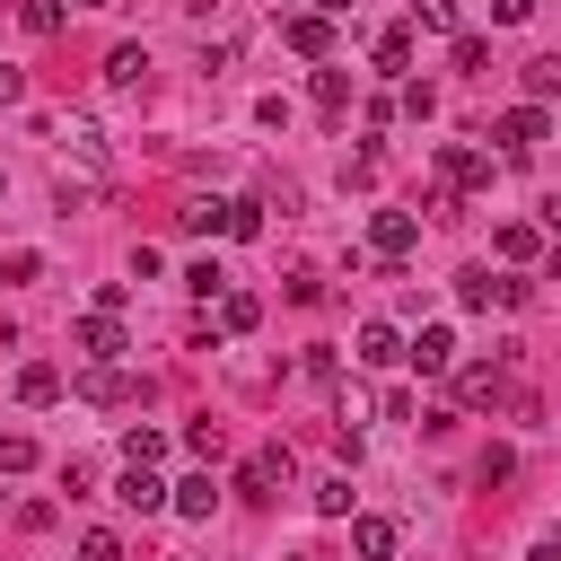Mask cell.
Instances as JSON below:
<instances>
[{"mask_svg": "<svg viewBox=\"0 0 561 561\" xmlns=\"http://www.w3.org/2000/svg\"><path fill=\"white\" fill-rule=\"evenodd\" d=\"M482 184H491V158L465 149V140H447L438 149V210H447V193H482Z\"/></svg>", "mask_w": 561, "mask_h": 561, "instance_id": "obj_1", "label": "cell"}, {"mask_svg": "<svg viewBox=\"0 0 561 561\" xmlns=\"http://www.w3.org/2000/svg\"><path fill=\"white\" fill-rule=\"evenodd\" d=\"M447 377H456V403H465V412H491V403L508 394V368H500V359H473V368H447Z\"/></svg>", "mask_w": 561, "mask_h": 561, "instance_id": "obj_2", "label": "cell"}, {"mask_svg": "<svg viewBox=\"0 0 561 561\" xmlns=\"http://www.w3.org/2000/svg\"><path fill=\"white\" fill-rule=\"evenodd\" d=\"M535 140H552V114H543V105H508V114H500V149L526 158Z\"/></svg>", "mask_w": 561, "mask_h": 561, "instance_id": "obj_3", "label": "cell"}, {"mask_svg": "<svg viewBox=\"0 0 561 561\" xmlns=\"http://www.w3.org/2000/svg\"><path fill=\"white\" fill-rule=\"evenodd\" d=\"M131 394H140V377H123L114 359H88L79 368V403H131Z\"/></svg>", "mask_w": 561, "mask_h": 561, "instance_id": "obj_4", "label": "cell"}, {"mask_svg": "<svg viewBox=\"0 0 561 561\" xmlns=\"http://www.w3.org/2000/svg\"><path fill=\"white\" fill-rule=\"evenodd\" d=\"M280 482H289V447H254V456H245V473H237V491H245V500H272Z\"/></svg>", "mask_w": 561, "mask_h": 561, "instance_id": "obj_5", "label": "cell"}, {"mask_svg": "<svg viewBox=\"0 0 561 561\" xmlns=\"http://www.w3.org/2000/svg\"><path fill=\"white\" fill-rule=\"evenodd\" d=\"M412 237H421V219H412V210H377V219H368V245H377L386 263H403V254H412Z\"/></svg>", "mask_w": 561, "mask_h": 561, "instance_id": "obj_6", "label": "cell"}, {"mask_svg": "<svg viewBox=\"0 0 561 561\" xmlns=\"http://www.w3.org/2000/svg\"><path fill=\"white\" fill-rule=\"evenodd\" d=\"M403 359H412L421 377H447V368H456V333H447V324H421V342H412Z\"/></svg>", "mask_w": 561, "mask_h": 561, "instance_id": "obj_7", "label": "cell"}, {"mask_svg": "<svg viewBox=\"0 0 561 561\" xmlns=\"http://www.w3.org/2000/svg\"><path fill=\"white\" fill-rule=\"evenodd\" d=\"M114 500H123V508H140V517H149V508H167V500H175V491H167V482H158V473H149V465H123V482H114Z\"/></svg>", "mask_w": 561, "mask_h": 561, "instance_id": "obj_8", "label": "cell"}, {"mask_svg": "<svg viewBox=\"0 0 561 561\" xmlns=\"http://www.w3.org/2000/svg\"><path fill=\"white\" fill-rule=\"evenodd\" d=\"M70 342H79V359H114V351H123V324L96 307V316H79V333H70Z\"/></svg>", "mask_w": 561, "mask_h": 561, "instance_id": "obj_9", "label": "cell"}, {"mask_svg": "<svg viewBox=\"0 0 561 561\" xmlns=\"http://www.w3.org/2000/svg\"><path fill=\"white\" fill-rule=\"evenodd\" d=\"M351 359H359V368H394V359H403V333H394V324H359V351H351Z\"/></svg>", "mask_w": 561, "mask_h": 561, "instance_id": "obj_10", "label": "cell"}, {"mask_svg": "<svg viewBox=\"0 0 561 561\" xmlns=\"http://www.w3.org/2000/svg\"><path fill=\"white\" fill-rule=\"evenodd\" d=\"M280 44H289V53H307V61H324V53H333V26H324V18H289V26H280Z\"/></svg>", "mask_w": 561, "mask_h": 561, "instance_id": "obj_11", "label": "cell"}, {"mask_svg": "<svg viewBox=\"0 0 561 561\" xmlns=\"http://www.w3.org/2000/svg\"><path fill=\"white\" fill-rule=\"evenodd\" d=\"M18 403H61V368L53 359H26L18 368Z\"/></svg>", "mask_w": 561, "mask_h": 561, "instance_id": "obj_12", "label": "cell"}, {"mask_svg": "<svg viewBox=\"0 0 561 561\" xmlns=\"http://www.w3.org/2000/svg\"><path fill=\"white\" fill-rule=\"evenodd\" d=\"M351 543H359V561H394V517H359Z\"/></svg>", "mask_w": 561, "mask_h": 561, "instance_id": "obj_13", "label": "cell"}, {"mask_svg": "<svg viewBox=\"0 0 561 561\" xmlns=\"http://www.w3.org/2000/svg\"><path fill=\"white\" fill-rule=\"evenodd\" d=\"M149 79V53L140 44H114V61H105V88H140Z\"/></svg>", "mask_w": 561, "mask_h": 561, "instance_id": "obj_14", "label": "cell"}, {"mask_svg": "<svg viewBox=\"0 0 561 561\" xmlns=\"http://www.w3.org/2000/svg\"><path fill=\"white\" fill-rule=\"evenodd\" d=\"M175 508H184V517H210V508H219V482H210V473H184V482H175Z\"/></svg>", "mask_w": 561, "mask_h": 561, "instance_id": "obj_15", "label": "cell"}, {"mask_svg": "<svg viewBox=\"0 0 561 561\" xmlns=\"http://www.w3.org/2000/svg\"><path fill=\"white\" fill-rule=\"evenodd\" d=\"M552 96H561V53L526 61V105H552Z\"/></svg>", "mask_w": 561, "mask_h": 561, "instance_id": "obj_16", "label": "cell"}, {"mask_svg": "<svg viewBox=\"0 0 561 561\" xmlns=\"http://www.w3.org/2000/svg\"><path fill=\"white\" fill-rule=\"evenodd\" d=\"M377 70H394V79L412 70V26H386V35H377Z\"/></svg>", "mask_w": 561, "mask_h": 561, "instance_id": "obj_17", "label": "cell"}, {"mask_svg": "<svg viewBox=\"0 0 561 561\" xmlns=\"http://www.w3.org/2000/svg\"><path fill=\"white\" fill-rule=\"evenodd\" d=\"M175 219H184V228H193V237H210V228H219V237H228V202H184V210H175Z\"/></svg>", "mask_w": 561, "mask_h": 561, "instance_id": "obj_18", "label": "cell"}, {"mask_svg": "<svg viewBox=\"0 0 561 561\" xmlns=\"http://www.w3.org/2000/svg\"><path fill=\"white\" fill-rule=\"evenodd\" d=\"M254 316H263V307H254L245 289H228V298H219V324H228V333H254Z\"/></svg>", "mask_w": 561, "mask_h": 561, "instance_id": "obj_19", "label": "cell"}, {"mask_svg": "<svg viewBox=\"0 0 561 561\" xmlns=\"http://www.w3.org/2000/svg\"><path fill=\"white\" fill-rule=\"evenodd\" d=\"M456 70H491V44L473 26H456Z\"/></svg>", "mask_w": 561, "mask_h": 561, "instance_id": "obj_20", "label": "cell"}, {"mask_svg": "<svg viewBox=\"0 0 561 561\" xmlns=\"http://www.w3.org/2000/svg\"><path fill=\"white\" fill-rule=\"evenodd\" d=\"M316 105L342 114V105H351V79H342V70H316Z\"/></svg>", "mask_w": 561, "mask_h": 561, "instance_id": "obj_21", "label": "cell"}, {"mask_svg": "<svg viewBox=\"0 0 561 561\" xmlns=\"http://www.w3.org/2000/svg\"><path fill=\"white\" fill-rule=\"evenodd\" d=\"M35 272H44L35 245H9V254H0V280H35Z\"/></svg>", "mask_w": 561, "mask_h": 561, "instance_id": "obj_22", "label": "cell"}, {"mask_svg": "<svg viewBox=\"0 0 561 561\" xmlns=\"http://www.w3.org/2000/svg\"><path fill=\"white\" fill-rule=\"evenodd\" d=\"M184 289H193V298H228V272H219V263H193Z\"/></svg>", "mask_w": 561, "mask_h": 561, "instance_id": "obj_23", "label": "cell"}, {"mask_svg": "<svg viewBox=\"0 0 561 561\" xmlns=\"http://www.w3.org/2000/svg\"><path fill=\"white\" fill-rule=\"evenodd\" d=\"M158 456H167L158 430H131V438H123V465H158Z\"/></svg>", "mask_w": 561, "mask_h": 561, "instance_id": "obj_24", "label": "cell"}, {"mask_svg": "<svg viewBox=\"0 0 561 561\" xmlns=\"http://www.w3.org/2000/svg\"><path fill=\"white\" fill-rule=\"evenodd\" d=\"M18 18H26V35H61V0H26Z\"/></svg>", "mask_w": 561, "mask_h": 561, "instance_id": "obj_25", "label": "cell"}, {"mask_svg": "<svg viewBox=\"0 0 561 561\" xmlns=\"http://www.w3.org/2000/svg\"><path fill=\"white\" fill-rule=\"evenodd\" d=\"M228 237H263V202H228Z\"/></svg>", "mask_w": 561, "mask_h": 561, "instance_id": "obj_26", "label": "cell"}, {"mask_svg": "<svg viewBox=\"0 0 561 561\" xmlns=\"http://www.w3.org/2000/svg\"><path fill=\"white\" fill-rule=\"evenodd\" d=\"M184 447H193V456H202V465H210V456H219V447H228V438H219V421H193V430H184Z\"/></svg>", "mask_w": 561, "mask_h": 561, "instance_id": "obj_27", "label": "cell"}, {"mask_svg": "<svg viewBox=\"0 0 561 561\" xmlns=\"http://www.w3.org/2000/svg\"><path fill=\"white\" fill-rule=\"evenodd\" d=\"M412 18H421V26H438V35H456V0H412Z\"/></svg>", "mask_w": 561, "mask_h": 561, "instance_id": "obj_28", "label": "cell"}, {"mask_svg": "<svg viewBox=\"0 0 561 561\" xmlns=\"http://www.w3.org/2000/svg\"><path fill=\"white\" fill-rule=\"evenodd\" d=\"M61 140H70V149H79V158H105V131H96V123H70V131H61Z\"/></svg>", "mask_w": 561, "mask_h": 561, "instance_id": "obj_29", "label": "cell"}, {"mask_svg": "<svg viewBox=\"0 0 561 561\" xmlns=\"http://www.w3.org/2000/svg\"><path fill=\"white\" fill-rule=\"evenodd\" d=\"M500 254H508V263H526V254H535V228H517V219H508V228H500Z\"/></svg>", "mask_w": 561, "mask_h": 561, "instance_id": "obj_30", "label": "cell"}, {"mask_svg": "<svg viewBox=\"0 0 561 561\" xmlns=\"http://www.w3.org/2000/svg\"><path fill=\"white\" fill-rule=\"evenodd\" d=\"M316 508H324V517H351V482H342V473H333V482H324V491H316Z\"/></svg>", "mask_w": 561, "mask_h": 561, "instance_id": "obj_31", "label": "cell"}, {"mask_svg": "<svg viewBox=\"0 0 561 561\" xmlns=\"http://www.w3.org/2000/svg\"><path fill=\"white\" fill-rule=\"evenodd\" d=\"M79 561H123V543H114V535L96 526V535H79Z\"/></svg>", "mask_w": 561, "mask_h": 561, "instance_id": "obj_32", "label": "cell"}, {"mask_svg": "<svg viewBox=\"0 0 561 561\" xmlns=\"http://www.w3.org/2000/svg\"><path fill=\"white\" fill-rule=\"evenodd\" d=\"M26 465H35V447H26L18 430H9V438H0V473H26Z\"/></svg>", "mask_w": 561, "mask_h": 561, "instance_id": "obj_33", "label": "cell"}, {"mask_svg": "<svg viewBox=\"0 0 561 561\" xmlns=\"http://www.w3.org/2000/svg\"><path fill=\"white\" fill-rule=\"evenodd\" d=\"M517 18H535V0H491V26H517Z\"/></svg>", "mask_w": 561, "mask_h": 561, "instance_id": "obj_34", "label": "cell"}, {"mask_svg": "<svg viewBox=\"0 0 561 561\" xmlns=\"http://www.w3.org/2000/svg\"><path fill=\"white\" fill-rule=\"evenodd\" d=\"M18 96H26V70H9V61H0V105H18Z\"/></svg>", "mask_w": 561, "mask_h": 561, "instance_id": "obj_35", "label": "cell"}, {"mask_svg": "<svg viewBox=\"0 0 561 561\" xmlns=\"http://www.w3.org/2000/svg\"><path fill=\"white\" fill-rule=\"evenodd\" d=\"M535 561H561V535H543V543H535Z\"/></svg>", "mask_w": 561, "mask_h": 561, "instance_id": "obj_36", "label": "cell"}, {"mask_svg": "<svg viewBox=\"0 0 561 561\" xmlns=\"http://www.w3.org/2000/svg\"><path fill=\"white\" fill-rule=\"evenodd\" d=\"M543 228H561V193H552V202H543Z\"/></svg>", "mask_w": 561, "mask_h": 561, "instance_id": "obj_37", "label": "cell"}, {"mask_svg": "<svg viewBox=\"0 0 561 561\" xmlns=\"http://www.w3.org/2000/svg\"><path fill=\"white\" fill-rule=\"evenodd\" d=\"M552 272H561V228H552Z\"/></svg>", "mask_w": 561, "mask_h": 561, "instance_id": "obj_38", "label": "cell"}, {"mask_svg": "<svg viewBox=\"0 0 561 561\" xmlns=\"http://www.w3.org/2000/svg\"><path fill=\"white\" fill-rule=\"evenodd\" d=\"M324 9H351V0H324Z\"/></svg>", "mask_w": 561, "mask_h": 561, "instance_id": "obj_39", "label": "cell"}, {"mask_svg": "<svg viewBox=\"0 0 561 561\" xmlns=\"http://www.w3.org/2000/svg\"><path fill=\"white\" fill-rule=\"evenodd\" d=\"M0 202H9V175H0Z\"/></svg>", "mask_w": 561, "mask_h": 561, "instance_id": "obj_40", "label": "cell"}]
</instances>
